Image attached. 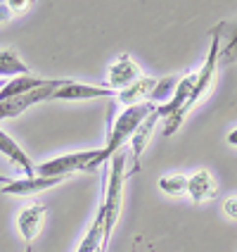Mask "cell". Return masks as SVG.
Here are the masks:
<instances>
[{
    "mask_svg": "<svg viewBox=\"0 0 237 252\" xmlns=\"http://www.w3.org/2000/svg\"><path fill=\"white\" fill-rule=\"evenodd\" d=\"M107 155L102 148L95 150H79V153H67L53 157L43 164H36L38 176H59V179H69L71 174H81V171H95L98 167L107 164Z\"/></svg>",
    "mask_w": 237,
    "mask_h": 252,
    "instance_id": "1",
    "label": "cell"
},
{
    "mask_svg": "<svg viewBox=\"0 0 237 252\" xmlns=\"http://www.w3.org/2000/svg\"><path fill=\"white\" fill-rule=\"evenodd\" d=\"M157 107L154 102H142V105H133V107H126L124 112L116 117V122L109 128V136H107V143H105V155L107 159H112L114 155L124 148L128 140L133 138V133L140 128V124L152 114V110Z\"/></svg>",
    "mask_w": 237,
    "mask_h": 252,
    "instance_id": "2",
    "label": "cell"
},
{
    "mask_svg": "<svg viewBox=\"0 0 237 252\" xmlns=\"http://www.w3.org/2000/svg\"><path fill=\"white\" fill-rule=\"evenodd\" d=\"M109 183L105 190V202L100 205L105 210V245H109L112 231L116 226L119 212H121V197H124V179H126V153H116L109 159Z\"/></svg>",
    "mask_w": 237,
    "mask_h": 252,
    "instance_id": "3",
    "label": "cell"
},
{
    "mask_svg": "<svg viewBox=\"0 0 237 252\" xmlns=\"http://www.w3.org/2000/svg\"><path fill=\"white\" fill-rule=\"evenodd\" d=\"M192 88H195V74H187L178 79L173 95L168 98V102L159 105V114H161V122H164V136H173L178 128H181L183 119L187 117V102L192 95Z\"/></svg>",
    "mask_w": 237,
    "mask_h": 252,
    "instance_id": "4",
    "label": "cell"
},
{
    "mask_svg": "<svg viewBox=\"0 0 237 252\" xmlns=\"http://www.w3.org/2000/svg\"><path fill=\"white\" fill-rule=\"evenodd\" d=\"M62 84H64V79H48V81L43 86H38V88H31L26 93H19V95H14V98L0 102V122H2V119H14V117H19L22 112H26L28 107L50 100V95H53Z\"/></svg>",
    "mask_w": 237,
    "mask_h": 252,
    "instance_id": "5",
    "label": "cell"
},
{
    "mask_svg": "<svg viewBox=\"0 0 237 252\" xmlns=\"http://www.w3.org/2000/svg\"><path fill=\"white\" fill-rule=\"evenodd\" d=\"M67 181L59 176H22V179H12L7 186L0 188V195H17V197H26V195H38L43 190L55 188L57 183Z\"/></svg>",
    "mask_w": 237,
    "mask_h": 252,
    "instance_id": "6",
    "label": "cell"
},
{
    "mask_svg": "<svg viewBox=\"0 0 237 252\" xmlns=\"http://www.w3.org/2000/svg\"><path fill=\"white\" fill-rule=\"evenodd\" d=\"M98 98H114V91L107 88V86H90L64 79V84L50 95V100H98Z\"/></svg>",
    "mask_w": 237,
    "mask_h": 252,
    "instance_id": "7",
    "label": "cell"
},
{
    "mask_svg": "<svg viewBox=\"0 0 237 252\" xmlns=\"http://www.w3.org/2000/svg\"><path fill=\"white\" fill-rule=\"evenodd\" d=\"M140 79V67L138 62L131 55H119L109 64V74H107V88H112L114 93L116 91H124L131 84H135Z\"/></svg>",
    "mask_w": 237,
    "mask_h": 252,
    "instance_id": "8",
    "label": "cell"
},
{
    "mask_svg": "<svg viewBox=\"0 0 237 252\" xmlns=\"http://www.w3.org/2000/svg\"><path fill=\"white\" fill-rule=\"evenodd\" d=\"M45 214H48V207L43 202H33L24 210L19 212L17 217V231L19 236L26 240L28 245L38 238V233L43 231V221H45Z\"/></svg>",
    "mask_w": 237,
    "mask_h": 252,
    "instance_id": "9",
    "label": "cell"
},
{
    "mask_svg": "<svg viewBox=\"0 0 237 252\" xmlns=\"http://www.w3.org/2000/svg\"><path fill=\"white\" fill-rule=\"evenodd\" d=\"M187 195L195 205H202L207 200H213L218 195V183L213 179V174L207 169H199L192 176H187Z\"/></svg>",
    "mask_w": 237,
    "mask_h": 252,
    "instance_id": "10",
    "label": "cell"
},
{
    "mask_svg": "<svg viewBox=\"0 0 237 252\" xmlns=\"http://www.w3.org/2000/svg\"><path fill=\"white\" fill-rule=\"evenodd\" d=\"M161 122V114H159V105L152 110V114L140 124V128L133 133L131 138V155H133V171H140V157H142V150L147 148V143L152 138L154 133V126Z\"/></svg>",
    "mask_w": 237,
    "mask_h": 252,
    "instance_id": "11",
    "label": "cell"
},
{
    "mask_svg": "<svg viewBox=\"0 0 237 252\" xmlns=\"http://www.w3.org/2000/svg\"><path fill=\"white\" fill-rule=\"evenodd\" d=\"M154 86H157V79H150V76H140L135 84H131L128 88L119 91L114 98L119 100L124 107H133V105H142V102H150L154 93Z\"/></svg>",
    "mask_w": 237,
    "mask_h": 252,
    "instance_id": "12",
    "label": "cell"
},
{
    "mask_svg": "<svg viewBox=\"0 0 237 252\" xmlns=\"http://www.w3.org/2000/svg\"><path fill=\"white\" fill-rule=\"evenodd\" d=\"M0 153L5 155L12 164L24 171V176H36V164H33V159L28 157L24 150H22V145L17 143L14 138H10L2 128H0Z\"/></svg>",
    "mask_w": 237,
    "mask_h": 252,
    "instance_id": "13",
    "label": "cell"
},
{
    "mask_svg": "<svg viewBox=\"0 0 237 252\" xmlns=\"http://www.w3.org/2000/svg\"><path fill=\"white\" fill-rule=\"evenodd\" d=\"M105 250H107V245H105V210L100 207L98 214H95V221L90 224L88 233L83 236L76 252H105Z\"/></svg>",
    "mask_w": 237,
    "mask_h": 252,
    "instance_id": "14",
    "label": "cell"
},
{
    "mask_svg": "<svg viewBox=\"0 0 237 252\" xmlns=\"http://www.w3.org/2000/svg\"><path fill=\"white\" fill-rule=\"evenodd\" d=\"M28 67L22 57L14 53L12 48H2L0 50V79H17V76H26Z\"/></svg>",
    "mask_w": 237,
    "mask_h": 252,
    "instance_id": "15",
    "label": "cell"
},
{
    "mask_svg": "<svg viewBox=\"0 0 237 252\" xmlns=\"http://www.w3.org/2000/svg\"><path fill=\"white\" fill-rule=\"evenodd\" d=\"M157 183H159V190L171 197H178L187 193V176L185 174H164Z\"/></svg>",
    "mask_w": 237,
    "mask_h": 252,
    "instance_id": "16",
    "label": "cell"
},
{
    "mask_svg": "<svg viewBox=\"0 0 237 252\" xmlns=\"http://www.w3.org/2000/svg\"><path fill=\"white\" fill-rule=\"evenodd\" d=\"M176 84H178V76H166V79L157 81L150 102H154V105H164V102H168V98H171L173 91H176Z\"/></svg>",
    "mask_w": 237,
    "mask_h": 252,
    "instance_id": "17",
    "label": "cell"
},
{
    "mask_svg": "<svg viewBox=\"0 0 237 252\" xmlns=\"http://www.w3.org/2000/svg\"><path fill=\"white\" fill-rule=\"evenodd\" d=\"M221 62H237V19L230 24V38L221 45Z\"/></svg>",
    "mask_w": 237,
    "mask_h": 252,
    "instance_id": "18",
    "label": "cell"
},
{
    "mask_svg": "<svg viewBox=\"0 0 237 252\" xmlns=\"http://www.w3.org/2000/svg\"><path fill=\"white\" fill-rule=\"evenodd\" d=\"M223 214L228 219L237 221V197H225L223 200Z\"/></svg>",
    "mask_w": 237,
    "mask_h": 252,
    "instance_id": "19",
    "label": "cell"
},
{
    "mask_svg": "<svg viewBox=\"0 0 237 252\" xmlns=\"http://www.w3.org/2000/svg\"><path fill=\"white\" fill-rule=\"evenodd\" d=\"M10 19H12V12H10L7 0H0V24H5V22H10Z\"/></svg>",
    "mask_w": 237,
    "mask_h": 252,
    "instance_id": "20",
    "label": "cell"
},
{
    "mask_svg": "<svg viewBox=\"0 0 237 252\" xmlns=\"http://www.w3.org/2000/svg\"><path fill=\"white\" fill-rule=\"evenodd\" d=\"M7 5H10V12H12V14L22 12V10H26V7H28L26 0H7Z\"/></svg>",
    "mask_w": 237,
    "mask_h": 252,
    "instance_id": "21",
    "label": "cell"
},
{
    "mask_svg": "<svg viewBox=\"0 0 237 252\" xmlns=\"http://www.w3.org/2000/svg\"><path fill=\"white\" fill-rule=\"evenodd\" d=\"M228 143H230V145H235V148H237V128H235V131H230V133H228Z\"/></svg>",
    "mask_w": 237,
    "mask_h": 252,
    "instance_id": "22",
    "label": "cell"
},
{
    "mask_svg": "<svg viewBox=\"0 0 237 252\" xmlns=\"http://www.w3.org/2000/svg\"><path fill=\"white\" fill-rule=\"evenodd\" d=\"M10 181H12V176H5V174H0V188H2V186H7Z\"/></svg>",
    "mask_w": 237,
    "mask_h": 252,
    "instance_id": "23",
    "label": "cell"
},
{
    "mask_svg": "<svg viewBox=\"0 0 237 252\" xmlns=\"http://www.w3.org/2000/svg\"><path fill=\"white\" fill-rule=\"evenodd\" d=\"M24 252H33V245H26V250Z\"/></svg>",
    "mask_w": 237,
    "mask_h": 252,
    "instance_id": "24",
    "label": "cell"
},
{
    "mask_svg": "<svg viewBox=\"0 0 237 252\" xmlns=\"http://www.w3.org/2000/svg\"><path fill=\"white\" fill-rule=\"evenodd\" d=\"M5 84H7V81H5V79H0V88H2V86H5Z\"/></svg>",
    "mask_w": 237,
    "mask_h": 252,
    "instance_id": "25",
    "label": "cell"
}]
</instances>
